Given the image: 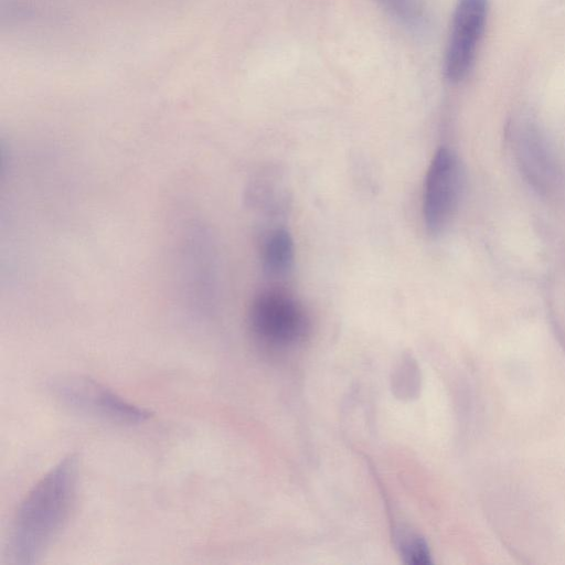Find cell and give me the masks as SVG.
<instances>
[{
	"label": "cell",
	"mask_w": 565,
	"mask_h": 565,
	"mask_svg": "<svg viewBox=\"0 0 565 565\" xmlns=\"http://www.w3.org/2000/svg\"><path fill=\"white\" fill-rule=\"evenodd\" d=\"M463 190V169L459 157L449 148L434 154L424 183L423 217L431 235L444 233L452 222Z\"/></svg>",
	"instance_id": "4"
},
{
	"label": "cell",
	"mask_w": 565,
	"mask_h": 565,
	"mask_svg": "<svg viewBox=\"0 0 565 565\" xmlns=\"http://www.w3.org/2000/svg\"><path fill=\"white\" fill-rule=\"evenodd\" d=\"M53 397L73 412L110 423L134 425L146 422L150 413L103 384L84 376L66 375L51 381Z\"/></svg>",
	"instance_id": "3"
},
{
	"label": "cell",
	"mask_w": 565,
	"mask_h": 565,
	"mask_svg": "<svg viewBox=\"0 0 565 565\" xmlns=\"http://www.w3.org/2000/svg\"><path fill=\"white\" fill-rule=\"evenodd\" d=\"M488 0H457L444 56V75L450 83L470 73L486 29Z\"/></svg>",
	"instance_id": "5"
},
{
	"label": "cell",
	"mask_w": 565,
	"mask_h": 565,
	"mask_svg": "<svg viewBox=\"0 0 565 565\" xmlns=\"http://www.w3.org/2000/svg\"><path fill=\"white\" fill-rule=\"evenodd\" d=\"M248 320L255 338L275 350L302 344L311 330V320L305 306L282 290L259 294L250 306Z\"/></svg>",
	"instance_id": "2"
},
{
	"label": "cell",
	"mask_w": 565,
	"mask_h": 565,
	"mask_svg": "<svg viewBox=\"0 0 565 565\" xmlns=\"http://www.w3.org/2000/svg\"><path fill=\"white\" fill-rule=\"evenodd\" d=\"M262 263L265 273L273 278H284L294 268L295 245L285 228L271 231L264 239Z\"/></svg>",
	"instance_id": "6"
},
{
	"label": "cell",
	"mask_w": 565,
	"mask_h": 565,
	"mask_svg": "<svg viewBox=\"0 0 565 565\" xmlns=\"http://www.w3.org/2000/svg\"><path fill=\"white\" fill-rule=\"evenodd\" d=\"M78 458L70 454L26 493L12 521L8 556L12 564L35 563L63 529L75 499Z\"/></svg>",
	"instance_id": "1"
},
{
	"label": "cell",
	"mask_w": 565,
	"mask_h": 565,
	"mask_svg": "<svg viewBox=\"0 0 565 565\" xmlns=\"http://www.w3.org/2000/svg\"><path fill=\"white\" fill-rule=\"evenodd\" d=\"M396 21L407 28L419 29L424 25V7L419 0H376Z\"/></svg>",
	"instance_id": "7"
}]
</instances>
